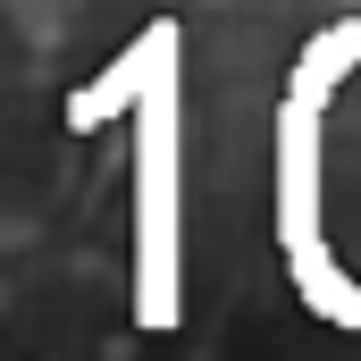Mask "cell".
Returning a JSON list of instances; mask_svg holds the SVG:
<instances>
[{
    "label": "cell",
    "instance_id": "6da1fadb",
    "mask_svg": "<svg viewBox=\"0 0 361 361\" xmlns=\"http://www.w3.org/2000/svg\"><path fill=\"white\" fill-rule=\"evenodd\" d=\"M269 244L294 302L361 336V8L302 34L269 109Z\"/></svg>",
    "mask_w": 361,
    "mask_h": 361
},
{
    "label": "cell",
    "instance_id": "7a4b0ae2",
    "mask_svg": "<svg viewBox=\"0 0 361 361\" xmlns=\"http://www.w3.org/2000/svg\"><path fill=\"white\" fill-rule=\"evenodd\" d=\"M177 25H143L101 76L143 101V152H135V319L177 328Z\"/></svg>",
    "mask_w": 361,
    "mask_h": 361
}]
</instances>
